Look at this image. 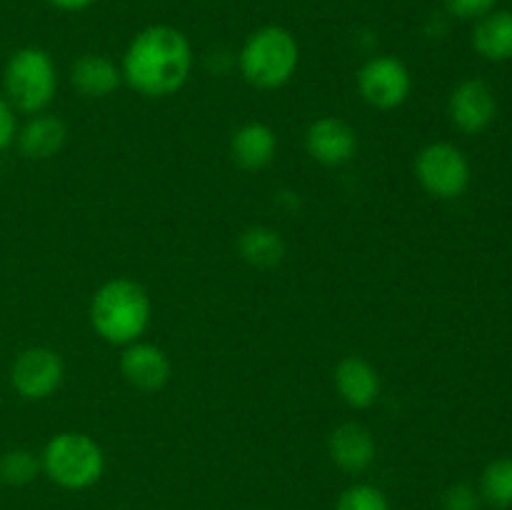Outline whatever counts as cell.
Instances as JSON below:
<instances>
[{
  "mask_svg": "<svg viewBox=\"0 0 512 510\" xmlns=\"http://www.w3.org/2000/svg\"><path fill=\"white\" fill-rule=\"evenodd\" d=\"M193 70V45L183 30L173 25H148L125 48L120 73L143 98L175 95Z\"/></svg>",
  "mask_w": 512,
  "mask_h": 510,
  "instance_id": "1",
  "label": "cell"
},
{
  "mask_svg": "<svg viewBox=\"0 0 512 510\" xmlns=\"http://www.w3.org/2000/svg\"><path fill=\"white\" fill-rule=\"evenodd\" d=\"M153 303L138 280L113 278L90 300V325L110 345H130L148 330Z\"/></svg>",
  "mask_w": 512,
  "mask_h": 510,
  "instance_id": "2",
  "label": "cell"
},
{
  "mask_svg": "<svg viewBox=\"0 0 512 510\" xmlns=\"http://www.w3.org/2000/svg\"><path fill=\"white\" fill-rule=\"evenodd\" d=\"M300 63V45L283 25H263L245 38L238 53V68L245 83L260 90H275L290 83Z\"/></svg>",
  "mask_w": 512,
  "mask_h": 510,
  "instance_id": "3",
  "label": "cell"
},
{
  "mask_svg": "<svg viewBox=\"0 0 512 510\" xmlns=\"http://www.w3.org/2000/svg\"><path fill=\"white\" fill-rule=\"evenodd\" d=\"M3 90L15 113H45L58 93V68L48 50L35 45L15 50L5 63Z\"/></svg>",
  "mask_w": 512,
  "mask_h": 510,
  "instance_id": "4",
  "label": "cell"
},
{
  "mask_svg": "<svg viewBox=\"0 0 512 510\" xmlns=\"http://www.w3.org/2000/svg\"><path fill=\"white\" fill-rule=\"evenodd\" d=\"M40 468L65 490H88L103 478L105 453L95 438L85 433H58L45 443Z\"/></svg>",
  "mask_w": 512,
  "mask_h": 510,
  "instance_id": "5",
  "label": "cell"
},
{
  "mask_svg": "<svg viewBox=\"0 0 512 510\" xmlns=\"http://www.w3.org/2000/svg\"><path fill=\"white\" fill-rule=\"evenodd\" d=\"M470 163L463 150L453 143L425 145L415 158V178L420 188L438 200H453L468 190L470 185Z\"/></svg>",
  "mask_w": 512,
  "mask_h": 510,
  "instance_id": "6",
  "label": "cell"
},
{
  "mask_svg": "<svg viewBox=\"0 0 512 510\" xmlns=\"http://www.w3.org/2000/svg\"><path fill=\"white\" fill-rule=\"evenodd\" d=\"M355 80H358L360 98L378 110L400 108L413 90V75L408 65L395 55H375L365 60Z\"/></svg>",
  "mask_w": 512,
  "mask_h": 510,
  "instance_id": "7",
  "label": "cell"
},
{
  "mask_svg": "<svg viewBox=\"0 0 512 510\" xmlns=\"http://www.w3.org/2000/svg\"><path fill=\"white\" fill-rule=\"evenodd\" d=\"M65 363L60 353L45 345H33L15 355L10 365V383L25 400H45L63 385Z\"/></svg>",
  "mask_w": 512,
  "mask_h": 510,
  "instance_id": "8",
  "label": "cell"
},
{
  "mask_svg": "<svg viewBox=\"0 0 512 510\" xmlns=\"http://www.w3.org/2000/svg\"><path fill=\"white\" fill-rule=\"evenodd\" d=\"M495 113H498V100L485 80L468 78L450 93L448 115L460 133H483L495 120Z\"/></svg>",
  "mask_w": 512,
  "mask_h": 510,
  "instance_id": "9",
  "label": "cell"
},
{
  "mask_svg": "<svg viewBox=\"0 0 512 510\" xmlns=\"http://www.w3.org/2000/svg\"><path fill=\"white\" fill-rule=\"evenodd\" d=\"M305 150L320 165H330V168L345 165L348 160H353L355 150H358V133L348 120L323 115L308 125Z\"/></svg>",
  "mask_w": 512,
  "mask_h": 510,
  "instance_id": "10",
  "label": "cell"
},
{
  "mask_svg": "<svg viewBox=\"0 0 512 510\" xmlns=\"http://www.w3.org/2000/svg\"><path fill=\"white\" fill-rule=\"evenodd\" d=\"M120 373L135 390L158 393L170 383L173 363L160 345L135 340V343L125 345L123 355H120Z\"/></svg>",
  "mask_w": 512,
  "mask_h": 510,
  "instance_id": "11",
  "label": "cell"
},
{
  "mask_svg": "<svg viewBox=\"0 0 512 510\" xmlns=\"http://www.w3.org/2000/svg\"><path fill=\"white\" fill-rule=\"evenodd\" d=\"M375 438L368 425L358 420L338 425L328 438L330 460L345 473H363L375 460Z\"/></svg>",
  "mask_w": 512,
  "mask_h": 510,
  "instance_id": "12",
  "label": "cell"
},
{
  "mask_svg": "<svg viewBox=\"0 0 512 510\" xmlns=\"http://www.w3.org/2000/svg\"><path fill=\"white\" fill-rule=\"evenodd\" d=\"M335 390L350 408L365 410L378 400L380 375L375 365L363 355H345L335 365Z\"/></svg>",
  "mask_w": 512,
  "mask_h": 510,
  "instance_id": "13",
  "label": "cell"
},
{
  "mask_svg": "<svg viewBox=\"0 0 512 510\" xmlns=\"http://www.w3.org/2000/svg\"><path fill=\"white\" fill-rule=\"evenodd\" d=\"M65 140H68V128L63 120L58 115L38 113L20 125L15 145L28 160H48L63 150Z\"/></svg>",
  "mask_w": 512,
  "mask_h": 510,
  "instance_id": "14",
  "label": "cell"
},
{
  "mask_svg": "<svg viewBox=\"0 0 512 510\" xmlns=\"http://www.w3.org/2000/svg\"><path fill=\"white\" fill-rule=\"evenodd\" d=\"M123 83V73L115 60L100 53H85L70 65V85L83 98H108Z\"/></svg>",
  "mask_w": 512,
  "mask_h": 510,
  "instance_id": "15",
  "label": "cell"
},
{
  "mask_svg": "<svg viewBox=\"0 0 512 510\" xmlns=\"http://www.w3.org/2000/svg\"><path fill=\"white\" fill-rule=\"evenodd\" d=\"M230 153L240 168L263 170L265 165L273 163L275 153H278V135L270 125L253 120L235 130L230 138Z\"/></svg>",
  "mask_w": 512,
  "mask_h": 510,
  "instance_id": "16",
  "label": "cell"
},
{
  "mask_svg": "<svg viewBox=\"0 0 512 510\" xmlns=\"http://www.w3.org/2000/svg\"><path fill=\"white\" fill-rule=\"evenodd\" d=\"M473 48L490 63L512 60V10H498L475 20Z\"/></svg>",
  "mask_w": 512,
  "mask_h": 510,
  "instance_id": "17",
  "label": "cell"
},
{
  "mask_svg": "<svg viewBox=\"0 0 512 510\" xmlns=\"http://www.w3.org/2000/svg\"><path fill=\"white\" fill-rule=\"evenodd\" d=\"M238 253L253 268H275L285 258V240L270 225H250L238 235Z\"/></svg>",
  "mask_w": 512,
  "mask_h": 510,
  "instance_id": "18",
  "label": "cell"
},
{
  "mask_svg": "<svg viewBox=\"0 0 512 510\" xmlns=\"http://www.w3.org/2000/svg\"><path fill=\"white\" fill-rule=\"evenodd\" d=\"M480 498L495 510H505L512 505V458H495L485 465L480 475Z\"/></svg>",
  "mask_w": 512,
  "mask_h": 510,
  "instance_id": "19",
  "label": "cell"
},
{
  "mask_svg": "<svg viewBox=\"0 0 512 510\" xmlns=\"http://www.w3.org/2000/svg\"><path fill=\"white\" fill-rule=\"evenodd\" d=\"M40 458L25 448H10L0 455V480L5 485H28L38 478L40 473Z\"/></svg>",
  "mask_w": 512,
  "mask_h": 510,
  "instance_id": "20",
  "label": "cell"
},
{
  "mask_svg": "<svg viewBox=\"0 0 512 510\" xmlns=\"http://www.w3.org/2000/svg\"><path fill=\"white\" fill-rule=\"evenodd\" d=\"M335 510H390V503L380 488L358 483L343 490V495L335 503Z\"/></svg>",
  "mask_w": 512,
  "mask_h": 510,
  "instance_id": "21",
  "label": "cell"
},
{
  "mask_svg": "<svg viewBox=\"0 0 512 510\" xmlns=\"http://www.w3.org/2000/svg\"><path fill=\"white\" fill-rule=\"evenodd\" d=\"M483 498L470 483H455L443 493V510H480Z\"/></svg>",
  "mask_w": 512,
  "mask_h": 510,
  "instance_id": "22",
  "label": "cell"
},
{
  "mask_svg": "<svg viewBox=\"0 0 512 510\" xmlns=\"http://www.w3.org/2000/svg\"><path fill=\"white\" fill-rule=\"evenodd\" d=\"M500 0H443L445 10L460 20H480L493 13Z\"/></svg>",
  "mask_w": 512,
  "mask_h": 510,
  "instance_id": "23",
  "label": "cell"
},
{
  "mask_svg": "<svg viewBox=\"0 0 512 510\" xmlns=\"http://www.w3.org/2000/svg\"><path fill=\"white\" fill-rule=\"evenodd\" d=\"M18 115H15L13 105L5 100V95H0V153L8 150L10 145L18 138Z\"/></svg>",
  "mask_w": 512,
  "mask_h": 510,
  "instance_id": "24",
  "label": "cell"
},
{
  "mask_svg": "<svg viewBox=\"0 0 512 510\" xmlns=\"http://www.w3.org/2000/svg\"><path fill=\"white\" fill-rule=\"evenodd\" d=\"M53 8L65 10V13H80V10H88L90 5H95L98 0H48Z\"/></svg>",
  "mask_w": 512,
  "mask_h": 510,
  "instance_id": "25",
  "label": "cell"
}]
</instances>
